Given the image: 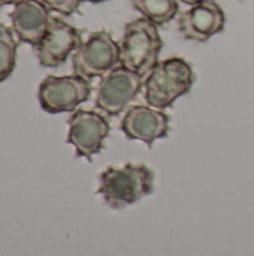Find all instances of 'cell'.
Returning a JSON list of instances; mask_svg holds the SVG:
<instances>
[{
  "mask_svg": "<svg viewBox=\"0 0 254 256\" xmlns=\"http://www.w3.org/2000/svg\"><path fill=\"white\" fill-rule=\"evenodd\" d=\"M132 4L144 18L156 26L172 21L180 12L178 0H132Z\"/></svg>",
  "mask_w": 254,
  "mask_h": 256,
  "instance_id": "12",
  "label": "cell"
},
{
  "mask_svg": "<svg viewBox=\"0 0 254 256\" xmlns=\"http://www.w3.org/2000/svg\"><path fill=\"white\" fill-rule=\"evenodd\" d=\"M10 20L18 39L36 46L45 36L51 16L42 0H19L10 12Z\"/></svg>",
  "mask_w": 254,
  "mask_h": 256,
  "instance_id": "11",
  "label": "cell"
},
{
  "mask_svg": "<svg viewBox=\"0 0 254 256\" xmlns=\"http://www.w3.org/2000/svg\"><path fill=\"white\" fill-rule=\"evenodd\" d=\"M82 44L81 32L58 16H51L48 30L42 40L34 46L39 63L46 68H55Z\"/></svg>",
  "mask_w": 254,
  "mask_h": 256,
  "instance_id": "8",
  "label": "cell"
},
{
  "mask_svg": "<svg viewBox=\"0 0 254 256\" xmlns=\"http://www.w3.org/2000/svg\"><path fill=\"white\" fill-rule=\"evenodd\" d=\"M159 26L141 16L124 26V33L120 42V64L147 76L159 63V56L163 48V40L159 33Z\"/></svg>",
  "mask_w": 254,
  "mask_h": 256,
  "instance_id": "2",
  "label": "cell"
},
{
  "mask_svg": "<svg viewBox=\"0 0 254 256\" xmlns=\"http://www.w3.org/2000/svg\"><path fill=\"white\" fill-rule=\"evenodd\" d=\"M19 0H0V8L6 6V4H16Z\"/></svg>",
  "mask_w": 254,
  "mask_h": 256,
  "instance_id": "15",
  "label": "cell"
},
{
  "mask_svg": "<svg viewBox=\"0 0 254 256\" xmlns=\"http://www.w3.org/2000/svg\"><path fill=\"white\" fill-rule=\"evenodd\" d=\"M226 15L216 0L190 6L178 16L180 33L195 42H205L225 28Z\"/></svg>",
  "mask_w": 254,
  "mask_h": 256,
  "instance_id": "10",
  "label": "cell"
},
{
  "mask_svg": "<svg viewBox=\"0 0 254 256\" xmlns=\"http://www.w3.org/2000/svg\"><path fill=\"white\" fill-rule=\"evenodd\" d=\"M178 2H181V3H186V4H190V6H193V4H198V3H201V2H205V0H178Z\"/></svg>",
  "mask_w": 254,
  "mask_h": 256,
  "instance_id": "16",
  "label": "cell"
},
{
  "mask_svg": "<svg viewBox=\"0 0 254 256\" xmlns=\"http://www.w3.org/2000/svg\"><path fill=\"white\" fill-rule=\"evenodd\" d=\"M91 94L90 80L81 75L46 76L39 86V104L49 114L70 112Z\"/></svg>",
  "mask_w": 254,
  "mask_h": 256,
  "instance_id": "6",
  "label": "cell"
},
{
  "mask_svg": "<svg viewBox=\"0 0 254 256\" xmlns=\"http://www.w3.org/2000/svg\"><path fill=\"white\" fill-rule=\"evenodd\" d=\"M169 122L171 118L163 110L135 105L124 112L120 128L129 140H138L151 147L157 140L168 136Z\"/></svg>",
  "mask_w": 254,
  "mask_h": 256,
  "instance_id": "9",
  "label": "cell"
},
{
  "mask_svg": "<svg viewBox=\"0 0 254 256\" xmlns=\"http://www.w3.org/2000/svg\"><path fill=\"white\" fill-rule=\"evenodd\" d=\"M42 2L49 10L58 12L61 15H72L79 9L82 0H42Z\"/></svg>",
  "mask_w": 254,
  "mask_h": 256,
  "instance_id": "14",
  "label": "cell"
},
{
  "mask_svg": "<svg viewBox=\"0 0 254 256\" xmlns=\"http://www.w3.org/2000/svg\"><path fill=\"white\" fill-rule=\"evenodd\" d=\"M109 129V122L103 112L78 110L69 118L67 142L73 146L76 156L91 160L103 148Z\"/></svg>",
  "mask_w": 254,
  "mask_h": 256,
  "instance_id": "7",
  "label": "cell"
},
{
  "mask_svg": "<svg viewBox=\"0 0 254 256\" xmlns=\"http://www.w3.org/2000/svg\"><path fill=\"white\" fill-rule=\"evenodd\" d=\"M144 87V76L118 64L100 78L96 92V106L106 116L121 114Z\"/></svg>",
  "mask_w": 254,
  "mask_h": 256,
  "instance_id": "5",
  "label": "cell"
},
{
  "mask_svg": "<svg viewBox=\"0 0 254 256\" xmlns=\"http://www.w3.org/2000/svg\"><path fill=\"white\" fill-rule=\"evenodd\" d=\"M195 82L192 64L181 57L159 62L144 81L145 100L150 106L166 110L178 98L189 93Z\"/></svg>",
  "mask_w": 254,
  "mask_h": 256,
  "instance_id": "3",
  "label": "cell"
},
{
  "mask_svg": "<svg viewBox=\"0 0 254 256\" xmlns=\"http://www.w3.org/2000/svg\"><path fill=\"white\" fill-rule=\"evenodd\" d=\"M85 2H90V3H102V2H106V0H85Z\"/></svg>",
  "mask_w": 254,
  "mask_h": 256,
  "instance_id": "17",
  "label": "cell"
},
{
  "mask_svg": "<svg viewBox=\"0 0 254 256\" xmlns=\"http://www.w3.org/2000/svg\"><path fill=\"white\" fill-rule=\"evenodd\" d=\"M118 64L120 44L105 30L93 32L72 56L73 72L87 80L102 78Z\"/></svg>",
  "mask_w": 254,
  "mask_h": 256,
  "instance_id": "4",
  "label": "cell"
},
{
  "mask_svg": "<svg viewBox=\"0 0 254 256\" xmlns=\"http://www.w3.org/2000/svg\"><path fill=\"white\" fill-rule=\"evenodd\" d=\"M154 190V172L147 165L126 164L99 176V194L112 208H126Z\"/></svg>",
  "mask_w": 254,
  "mask_h": 256,
  "instance_id": "1",
  "label": "cell"
},
{
  "mask_svg": "<svg viewBox=\"0 0 254 256\" xmlns=\"http://www.w3.org/2000/svg\"><path fill=\"white\" fill-rule=\"evenodd\" d=\"M16 39L13 30L0 24V82L7 80L15 69L16 63Z\"/></svg>",
  "mask_w": 254,
  "mask_h": 256,
  "instance_id": "13",
  "label": "cell"
}]
</instances>
